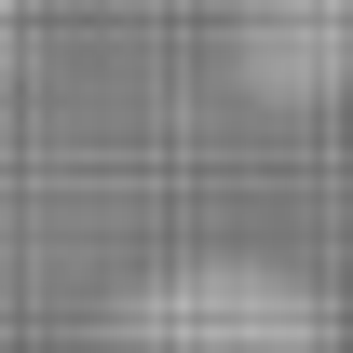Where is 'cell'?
<instances>
[{"label": "cell", "instance_id": "6da1fadb", "mask_svg": "<svg viewBox=\"0 0 353 353\" xmlns=\"http://www.w3.org/2000/svg\"><path fill=\"white\" fill-rule=\"evenodd\" d=\"M285 312H299V299H272V285L190 272V285H163V299L136 312V353H299Z\"/></svg>", "mask_w": 353, "mask_h": 353}]
</instances>
